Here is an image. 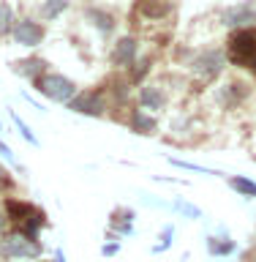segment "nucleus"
Wrapping results in <instances>:
<instances>
[{"mask_svg":"<svg viewBox=\"0 0 256 262\" xmlns=\"http://www.w3.org/2000/svg\"><path fill=\"white\" fill-rule=\"evenodd\" d=\"M232 188H237V191L245 194V196H256V183H251V180H245V178H232Z\"/></svg>","mask_w":256,"mask_h":262,"instance_id":"nucleus-14","label":"nucleus"},{"mask_svg":"<svg viewBox=\"0 0 256 262\" xmlns=\"http://www.w3.org/2000/svg\"><path fill=\"white\" fill-rule=\"evenodd\" d=\"M38 90L44 96H49L52 101H74V96H77V85L71 79H65L63 74H46V77H41Z\"/></svg>","mask_w":256,"mask_h":262,"instance_id":"nucleus-1","label":"nucleus"},{"mask_svg":"<svg viewBox=\"0 0 256 262\" xmlns=\"http://www.w3.org/2000/svg\"><path fill=\"white\" fill-rule=\"evenodd\" d=\"M175 208H177V210H183V213H188L191 219H196V216H199V210H196V208H191V205H185V202H177Z\"/></svg>","mask_w":256,"mask_h":262,"instance_id":"nucleus-17","label":"nucleus"},{"mask_svg":"<svg viewBox=\"0 0 256 262\" xmlns=\"http://www.w3.org/2000/svg\"><path fill=\"white\" fill-rule=\"evenodd\" d=\"M11 22H14L11 8H8L6 3H0V36H6V33L11 30Z\"/></svg>","mask_w":256,"mask_h":262,"instance_id":"nucleus-13","label":"nucleus"},{"mask_svg":"<svg viewBox=\"0 0 256 262\" xmlns=\"http://www.w3.org/2000/svg\"><path fill=\"white\" fill-rule=\"evenodd\" d=\"M139 101H142V106H150V110H161V106L167 104V96H164L161 88L147 85V88H142V93H139Z\"/></svg>","mask_w":256,"mask_h":262,"instance_id":"nucleus-9","label":"nucleus"},{"mask_svg":"<svg viewBox=\"0 0 256 262\" xmlns=\"http://www.w3.org/2000/svg\"><path fill=\"white\" fill-rule=\"evenodd\" d=\"M0 175H3V169H0Z\"/></svg>","mask_w":256,"mask_h":262,"instance_id":"nucleus-20","label":"nucleus"},{"mask_svg":"<svg viewBox=\"0 0 256 262\" xmlns=\"http://www.w3.org/2000/svg\"><path fill=\"white\" fill-rule=\"evenodd\" d=\"M232 57L243 66H256V30H240L232 38Z\"/></svg>","mask_w":256,"mask_h":262,"instance_id":"nucleus-2","label":"nucleus"},{"mask_svg":"<svg viewBox=\"0 0 256 262\" xmlns=\"http://www.w3.org/2000/svg\"><path fill=\"white\" fill-rule=\"evenodd\" d=\"M0 156H3V159H6V161H14V153H11V150H8V147H6L3 142H0Z\"/></svg>","mask_w":256,"mask_h":262,"instance_id":"nucleus-18","label":"nucleus"},{"mask_svg":"<svg viewBox=\"0 0 256 262\" xmlns=\"http://www.w3.org/2000/svg\"><path fill=\"white\" fill-rule=\"evenodd\" d=\"M14 120H16V128H19V131H22V137H25V139H28V142H30V145H36V137H33V134H30V131H28V126H25V123H22L19 118H16V115H14Z\"/></svg>","mask_w":256,"mask_h":262,"instance_id":"nucleus-16","label":"nucleus"},{"mask_svg":"<svg viewBox=\"0 0 256 262\" xmlns=\"http://www.w3.org/2000/svg\"><path fill=\"white\" fill-rule=\"evenodd\" d=\"M14 38H16V44H22V47H36V44H41V38H44V28L36 22L22 19V22L14 25Z\"/></svg>","mask_w":256,"mask_h":262,"instance_id":"nucleus-5","label":"nucleus"},{"mask_svg":"<svg viewBox=\"0 0 256 262\" xmlns=\"http://www.w3.org/2000/svg\"><path fill=\"white\" fill-rule=\"evenodd\" d=\"M0 229H3V216H0Z\"/></svg>","mask_w":256,"mask_h":262,"instance_id":"nucleus-19","label":"nucleus"},{"mask_svg":"<svg viewBox=\"0 0 256 262\" xmlns=\"http://www.w3.org/2000/svg\"><path fill=\"white\" fill-rule=\"evenodd\" d=\"M41 60H22V63H14V74H19V77H36L41 71Z\"/></svg>","mask_w":256,"mask_h":262,"instance_id":"nucleus-11","label":"nucleus"},{"mask_svg":"<svg viewBox=\"0 0 256 262\" xmlns=\"http://www.w3.org/2000/svg\"><path fill=\"white\" fill-rule=\"evenodd\" d=\"M191 69L202 77H218L221 69H224V52H216V49H207V52H199L194 57Z\"/></svg>","mask_w":256,"mask_h":262,"instance_id":"nucleus-4","label":"nucleus"},{"mask_svg":"<svg viewBox=\"0 0 256 262\" xmlns=\"http://www.w3.org/2000/svg\"><path fill=\"white\" fill-rule=\"evenodd\" d=\"M136 57V41L134 38H120L118 47L112 52V63L114 66H131Z\"/></svg>","mask_w":256,"mask_h":262,"instance_id":"nucleus-6","label":"nucleus"},{"mask_svg":"<svg viewBox=\"0 0 256 262\" xmlns=\"http://www.w3.org/2000/svg\"><path fill=\"white\" fill-rule=\"evenodd\" d=\"M134 128L139 131V134H150V131L155 128V123L150 118H145V112H134Z\"/></svg>","mask_w":256,"mask_h":262,"instance_id":"nucleus-12","label":"nucleus"},{"mask_svg":"<svg viewBox=\"0 0 256 262\" xmlns=\"http://www.w3.org/2000/svg\"><path fill=\"white\" fill-rule=\"evenodd\" d=\"M71 110L74 112H87V115H101L104 104H101V98H98V96L85 93L82 98H77V101H71Z\"/></svg>","mask_w":256,"mask_h":262,"instance_id":"nucleus-8","label":"nucleus"},{"mask_svg":"<svg viewBox=\"0 0 256 262\" xmlns=\"http://www.w3.org/2000/svg\"><path fill=\"white\" fill-rule=\"evenodd\" d=\"M224 22L226 25H248V22H256V8L253 6H235L229 8V11L224 14Z\"/></svg>","mask_w":256,"mask_h":262,"instance_id":"nucleus-7","label":"nucleus"},{"mask_svg":"<svg viewBox=\"0 0 256 262\" xmlns=\"http://www.w3.org/2000/svg\"><path fill=\"white\" fill-rule=\"evenodd\" d=\"M0 254H3V257H14V259H30V257H38L41 249L30 241V237L11 235L0 243Z\"/></svg>","mask_w":256,"mask_h":262,"instance_id":"nucleus-3","label":"nucleus"},{"mask_svg":"<svg viewBox=\"0 0 256 262\" xmlns=\"http://www.w3.org/2000/svg\"><path fill=\"white\" fill-rule=\"evenodd\" d=\"M65 8H68V0H46V3L41 6V16H44V19H55V16L63 14Z\"/></svg>","mask_w":256,"mask_h":262,"instance_id":"nucleus-10","label":"nucleus"},{"mask_svg":"<svg viewBox=\"0 0 256 262\" xmlns=\"http://www.w3.org/2000/svg\"><path fill=\"white\" fill-rule=\"evenodd\" d=\"M90 16H93V19H98L96 25H98V28H101L104 33H109V30L114 28V22H112V16H109V14L104 16V14H98V11H90Z\"/></svg>","mask_w":256,"mask_h":262,"instance_id":"nucleus-15","label":"nucleus"}]
</instances>
